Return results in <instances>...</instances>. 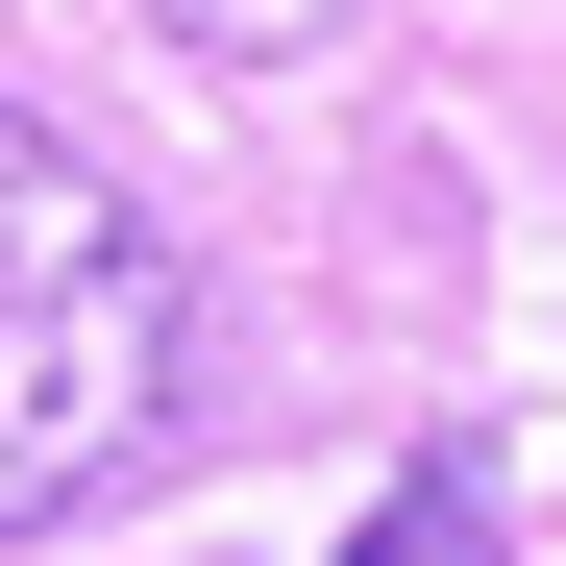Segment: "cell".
<instances>
[{
    "instance_id": "cell-1",
    "label": "cell",
    "mask_w": 566,
    "mask_h": 566,
    "mask_svg": "<svg viewBox=\"0 0 566 566\" xmlns=\"http://www.w3.org/2000/svg\"><path fill=\"white\" fill-rule=\"evenodd\" d=\"M172 395H198V271H172V222L99 148H50L0 99V542L99 517L172 443Z\"/></svg>"
},
{
    "instance_id": "cell-2",
    "label": "cell",
    "mask_w": 566,
    "mask_h": 566,
    "mask_svg": "<svg viewBox=\"0 0 566 566\" xmlns=\"http://www.w3.org/2000/svg\"><path fill=\"white\" fill-rule=\"evenodd\" d=\"M345 566H517V468H493V419H419Z\"/></svg>"
},
{
    "instance_id": "cell-3",
    "label": "cell",
    "mask_w": 566,
    "mask_h": 566,
    "mask_svg": "<svg viewBox=\"0 0 566 566\" xmlns=\"http://www.w3.org/2000/svg\"><path fill=\"white\" fill-rule=\"evenodd\" d=\"M148 25H172V50H222V74H296V50L369 25V0H148Z\"/></svg>"
}]
</instances>
